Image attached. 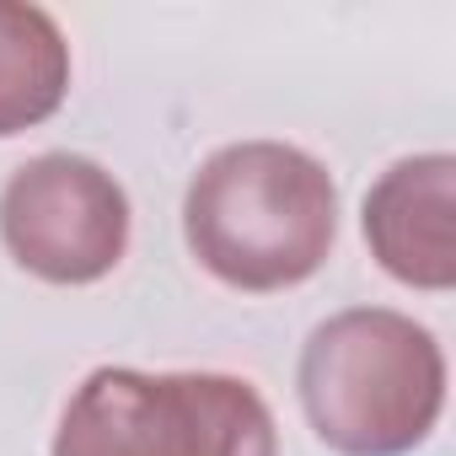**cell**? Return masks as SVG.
Segmentation results:
<instances>
[{
	"instance_id": "4",
	"label": "cell",
	"mask_w": 456,
	"mask_h": 456,
	"mask_svg": "<svg viewBox=\"0 0 456 456\" xmlns=\"http://www.w3.org/2000/svg\"><path fill=\"white\" fill-rule=\"evenodd\" d=\"M0 242L44 285H97L129 253V193L92 156L44 151L0 188Z\"/></svg>"
},
{
	"instance_id": "2",
	"label": "cell",
	"mask_w": 456,
	"mask_h": 456,
	"mask_svg": "<svg viewBox=\"0 0 456 456\" xmlns=\"http://www.w3.org/2000/svg\"><path fill=\"white\" fill-rule=\"evenodd\" d=\"M312 435L338 456H408L445 413L440 338L392 306H349L312 328L296 365Z\"/></svg>"
},
{
	"instance_id": "3",
	"label": "cell",
	"mask_w": 456,
	"mask_h": 456,
	"mask_svg": "<svg viewBox=\"0 0 456 456\" xmlns=\"http://www.w3.org/2000/svg\"><path fill=\"white\" fill-rule=\"evenodd\" d=\"M49 456H280V429L248 376L97 365Z\"/></svg>"
},
{
	"instance_id": "5",
	"label": "cell",
	"mask_w": 456,
	"mask_h": 456,
	"mask_svg": "<svg viewBox=\"0 0 456 456\" xmlns=\"http://www.w3.org/2000/svg\"><path fill=\"white\" fill-rule=\"evenodd\" d=\"M360 232L397 285L445 296L456 285V156L424 151L392 161L365 193Z\"/></svg>"
},
{
	"instance_id": "6",
	"label": "cell",
	"mask_w": 456,
	"mask_h": 456,
	"mask_svg": "<svg viewBox=\"0 0 456 456\" xmlns=\"http://www.w3.org/2000/svg\"><path fill=\"white\" fill-rule=\"evenodd\" d=\"M70 44L44 6L0 0V140L28 134L65 108Z\"/></svg>"
},
{
	"instance_id": "1",
	"label": "cell",
	"mask_w": 456,
	"mask_h": 456,
	"mask_svg": "<svg viewBox=\"0 0 456 456\" xmlns=\"http://www.w3.org/2000/svg\"><path fill=\"white\" fill-rule=\"evenodd\" d=\"M183 242L225 290H296L333 258L338 183L301 145L232 140L188 177Z\"/></svg>"
}]
</instances>
